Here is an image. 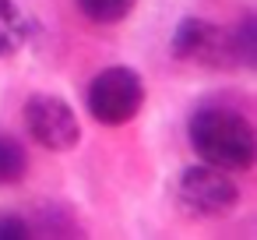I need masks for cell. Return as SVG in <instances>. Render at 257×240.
Returning <instances> with one entry per match:
<instances>
[{
	"instance_id": "obj_1",
	"label": "cell",
	"mask_w": 257,
	"mask_h": 240,
	"mask_svg": "<svg viewBox=\"0 0 257 240\" xmlns=\"http://www.w3.org/2000/svg\"><path fill=\"white\" fill-rule=\"evenodd\" d=\"M187 134H190V148L201 155V163L218 166L225 173H243L257 159V134L239 110L201 106L190 117Z\"/></svg>"
},
{
	"instance_id": "obj_2",
	"label": "cell",
	"mask_w": 257,
	"mask_h": 240,
	"mask_svg": "<svg viewBox=\"0 0 257 240\" xmlns=\"http://www.w3.org/2000/svg\"><path fill=\"white\" fill-rule=\"evenodd\" d=\"M145 103V82L138 71L131 67H106L99 71L88 89H85V106L88 113L106 124V127H120V124H131L138 117Z\"/></svg>"
},
{
	"instance_id": "obj_6",
	"label": "cell",
	"mask_w": 257,
	"mask_h": 240,
	"mask_svg": "<svg viewBox=\"0 0 257 240\" xmlns=\"http://www.w3.org/2000/svg\"><path fill=\"white\" fill-rule=\"evenodd\" d=\"M32 39V22L15 0H0V57H15Z\"/></svg>"
},
{
	"instance_id": "obj_7",
	"label": "cell",
	"mask_w": 257,
	"mask_h": 240,
	"mask_svg": "<svg viewBox=\"0 0 257 240\" xmlns=\"http://www.w3.org/2000/svg\"><path fill=\"white\" fill-rule=\"evenodd\" d=\"M29 170V152L22 141H15L11 134H0V187L18 184Z\"/></svg>"
},
{
	"instance_id": "obj_8",
	"label": "cell",
	"mask_w": 257,
	"mask_h": 240,
	"mask_svg": "<svg viewBox=\"0 0 257 240\" xmlns=\"http://www.w3.org/2000/svg\"><path fill=\"white\" fill-rule=\"evenodd\" d=\"M134 4H138V0H78L81 15L88 22H95V25H116V22H123L134 11Z\"/></svg>"
},
{
	"instance_id": "obj_9",
	"label": "cell",
	"mask_w": 257,
	"mask_h": 240,
	"mask_svg": "<svg viewBox=\"0 0 257 240\" xmlns=\"http://www.w3.org/2000/svg\"><path fill=\"white\" fill-rule=\"evenodd\" d=\"M32 226L22 215H0V240H29Z\"/></svg>"
},
{
	"instance_id": "obj_3",
	"label": "cell",
	"mask_w": 257,
	"mask_h": 240,
	"mask_svg": "<svg viewBox=\"0 0 257 240\" xmlns=\"http://www.w3.org/2000/svg\"><path fill=\"white\" fill-rule=\"evenodd\" d=\"M176 198L190 215H229L239 205V187L218 166H187L176 180Z\"/></svg>"
},
{
	"instance_id": "obj_5",
	"label": "cell",
	"mask_w": 257,
	"mask_h": 240,
	"mask_svg": "<svg viewBox=\"0 0 257 240\" xmlns=\"http://www.w3.org/2000/svg\"><path fill=\"white\" fill-rule=\"evenodd\" d=\"M25 127L32 134L36 145H43L46 152H71L81 138V124L74 117V110L60 99V96H32L25 103Z\"/></svg>"
},
{
	"instance_id": "obj_4",
	"label": "cell",
	"mask_w": 257,
	"mask_h": 240,
	"mask_svg": "<svg viewBox=\"0 0 257 240\" xmlns=\"http://www.w3.org/2000/svg\"><path fill=\"white\" fill-rule=\"evenodd\" d=\"M169 50H173V57H180L187 64H208V67H229L239 60L236 36L229 29L201 22V18H183L173 32Z\"/></svg>"
}]
</instances>
